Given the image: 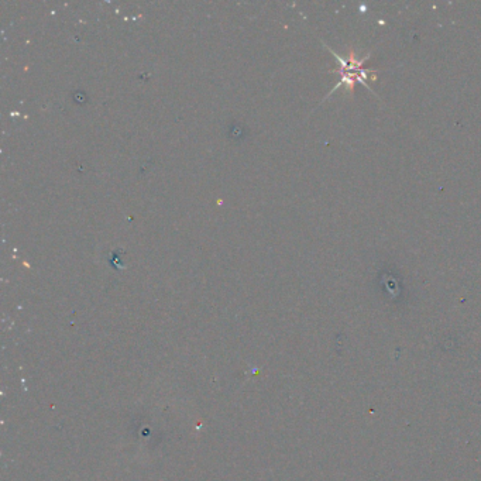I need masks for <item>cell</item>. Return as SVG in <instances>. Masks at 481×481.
<instances>
[{"label": "cell", "mask_w": 481, "mask_h": 481, "mask_svg": "<svg viewBox=\"0 0 481 481\" xmlns=\"http://www.w3.org/2000/svg\"><path fill=\"white\" fill-rule=\"evenodd\" d=\"M330 52L334 55V58L340 62L339 72H340L341 75V81L339 85L334 86V89H337L339 86L344 85V86L347 88V91L351 93V92H353V86H354V83L357 82L364 83L365 86L368 88L367 79H368L370 76H368V72H365L364 68H363V64L368 59V57H365V58H363L361 61H358V59L356 58L357 55L354 52L348 54L347 57H344V58H343L341 55H339V54H336L334 51L330 50Z\"/></svg>", "instance_id": "cell-1"}]
</instances>
